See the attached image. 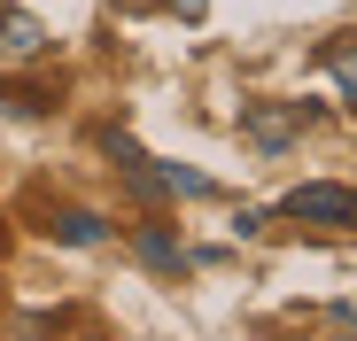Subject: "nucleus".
<instances>
[{
	"label": "nucleus",
	"mask_w": 357,
	"mask_h": 341,
	"mask_svg": "<svg viewBox=\"0 0 357 341\" xmlns=\"http://www.w3.org/2000/svg\"><path fill=\"white\" fill-rule=\"evenodd\" d=\"M125 8H148V0H125Z\"/></svg>",
	"instance_id": "6"
},
{
	"label": "nucleus",
	"mask_w": 357,
	"mask_h": 341,
	"mask_svg": "<svg viewBox=\"0 0 357 341\" xmlns=\"http://www.w3.org/2000/svg\"><path fill=\"white\" fill-rule=\"evenodd\" d=\"M287 217H303V225H349L357 217V194L349 187H295L287 194Z\"/></svg>",
	"instance_id": "1"
},
{
	"label": "nucleus",
	"mask_w": 357,
	"mask_h": 341,
	"mask_svg": "<svg viewBox=\"0 0 357 341\" xmlns=\"http://www.w3.org/2000/svg\"><path fill=\"white\" fill-rule=\"evenodd\" d=\"M39 39H47V31H39L24 8H0V47H8V54H39Z\"/></svg>",
	"instance_id": "4"
},
{
	"label": "nucleus",
	"mask_w": 357,
	"mask_h": 341,
	"mask_svg": "<svg viewBox=\"0 0 357 341\" xmlns=\"http://www.w3.org/2000/svg\"><path fill=\"white\" fill-rule=\"evenodd\" d=\"M54 233H63L70 248H93V241H101V217H86V209H63V217H54Z\"/></svg>",
	"instance_id": "5"
},
{
	"label": "nucleus",
	"mask_w": 357,
	"mask_h": 341,
	"mask_svg": "<svg viewBox=\"0 0 357 341\" xmlns=\"http://www.w3.org/2000/svg\"><path fill=\"white\" fill-rule=\"evenodd\" d=\"M241 125H249V140H257V148H287L295 132H303V101H257Z\"/></svg>",
	"instance_id": "2"
},
{
	"label": "nucleus",
	"mask_w": 357,
	"mask_h": 341,
	"mask_svg": "<svg viewBox=\"0 0 357 341\" xmlns=\"http://www.w3.org/2000/svg\"><path fill=\"white\" fill-rule=\"evenodd\" d=\"M319 70H326V86H334V93L357 109V47H349V39H334V47L319 54Z\"/></svg>",
	"instance_id": "3"
}]
</instances>
